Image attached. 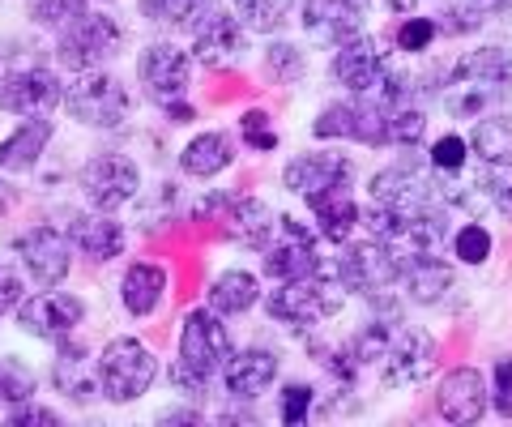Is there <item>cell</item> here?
I'll use <instances>...</instances> for the list:
<instances>
[{
    "label": "cell",
    "mask_w": 512,
    "mask_h": 427,
    "mask_svg": "<svg viewBox=\"0 0 512 427\" xmlns=\"http://www.w3.org/2000/svg\"><path fill=\"white\" fill-rule=\"evenodd\" d=\"M231 334L214 308H197L180 321V355H175L171 381L180 393H205L231 359Z\"/></svg>",
    "instance_id": "1"
},
{
    "label": "cell",
    "mask_w": 512,
    "mask_h": 427,
    "mask_svg": "<svg viewBox=\"0 0 512 427\" xmlns=\"http://www.w3.org/2000/svg\"><path fill=\"white\" fill-rule=\"evenodd\" d=\"M508 90H512V52L508 47H478V52H466L457 60L453 77H448L444 107L448 116L470 120V116H483Z\"/></svg>",
    "instance_id": "2"
},
{
    "label": "cell",
    "mask_w": 512,
    "mask_h": 427,
    "mask_svg": "<svg viewBox=\"0 0 512 427\" xmlns=\"http://www.w3.org/2000/svg\"><path fill=\"white\" fill-rule=\"evenodd\" d=\"M342 304H346V287L338 282V274H329V270H320L312 278L278 282V287L265 295V312L282 325H295V329L320 325L325 316L342 312Z\"/></svg>",
    "instance_id": "3"
},
{
    "label": "cell",
    "mask_w": 512,
    "mask_h": 427,
    "mask_svg": "<svg viewBox=\"0 0 512 427\" xmlns=\"http://www.w3.org/2000/svg\"><path fill=\"white\" fill-rule=\"evenodd\" d=\"M333 274L346 291H355L363 299H380V295H393V287L402 282V252L380 244V240H363V244H350L342 248Z\"/></svg>",
    "instance_id": "4"
},
{
    "label": "cell",
    "mask_w": 512,
    "mask_h": 427,
    "mask_svg": "<svg viewBox=\"0 0 512 427\" xmlns=\"http://www.w3.org/2000/svg\"><path fill=\"white\" fill-rule=\"evenodd\" d=\"M158 363L137 338H111L99 355V393L107 402H137L150 393Z\"/></svg>",
    "instance_id": "5"
},
{
    "label": "cell",
    "mask_w": 512,
    "mask_h": 427,
    "mask_svg": "<svg viewBox=\"0 0 512 427\" xmlns=\"http://www.w3.org/2000/svg\"><path fill=\"white\" fill-rule=\"evenodd\" d=\"M124 39V26L111 18V13H82L73 18L69 26L60 30L56 39V60L73 73H86V69H99L107 56H116V47Z\"/></svg>",
    "instance_id": "6"
},
{
    "label": "cell",
    "mask_w": 512,
    "mask_h": 427,
    "mask_svg": "<svg viewBox=\"0 0 512 427\" xmlns=\"http://www.w3.org/2000/svg\"><path fill=\"white\" fill-rule=\"evenodd\" d=\"M64 112L82 124V129H116L128 116V90L111 73L86 69L64 90Z\"/></svg>",
    "instance_id": "7"
},
{
    "label": "cell",
    "mask_w": 512,
    "mask_h": 427,
    "mask_svg": "<svg viewBox=\"0 0 512 427\" xmlns=\"http://www.w3.org/2000/svg\"><path fill=\"white\" fill-rule=\"evenodd\" d=\"M312 133L320 141L346 137V141H363V146H389V103L367 99V94H359L355 103H329L320 107Z\"/></svg>",
    "instance_id": "8"
},
{
    "label": "cell",
    "mask_w": 512,
    "mask_h": 427,
    "mask_svg": "<svg viewBox=\"0 0 512 427\" xmlns=\"http://www.w3.org/2000/svg\"><path fill=\"white\" fill-rule=\"evenodd\" d=\"M372 201L393 205L406 218L431 214V210H444V184L436 176H427V171L402 163V167H389L380 176H372Z\"/></svg>",
    "instance_id": "9"
},
{
    "label": "cell",
    "mask_w": 512,
    "mask_h": 427,
    "mask_svg": "<svg viewBox=\"0 0 512 427\" xmlns=\"http://www.w3.org/2000/svg\"><path fill=\"white\" fill-rule=\"evenodd\" d=\"M64 103V86L52 69L30 65V69H13L9 77H0V112L9 116H52Z\"/></svg>",
    "instance_id": "10"
},
{
    "label": "cell",
    "mask_w": 512,
    "mask_h": 427,
    "mask_svg": "<svg viewBox=\"0 0 512 427\" xmlns=\"http://www.w3.org/2000/svg\"><path fill=\"white\" fill-rule=\"evenodd\" d=\"M77 184H82V197L94 205V210H120L124 201L137 197L141 188V171L133 158L124 154H99L90 158V163L82 167V176H77Z\"/></svg>",
    "instance_id": "11"
},
{
    "label": "cell",
    "mask_w": 512,
    "mask_h": 427,
    "mask_svg": "<svg viewBox=\"0 0 512 427\" xmlns=\"http://www.w3.org/2000/svg\"><path fill=\"white\" fill-rule=\"evenodd\" d=\"M244 52H248V26L235 13L210 9L192 26V60H201L205 69H235Z\"/></svg>",
    "instance_id": "12"
},
{
    "label": "cell",
    "mask_w": 512,
    "mask_h": 427,
    "mask_svg": "<svg viewBox=\"0 0 512 427\" xmlns=\"http://www.w3.org/2000/svg\"><path fill=\"white\" fill-rule=\"evenodd\" d=\"M436 372V338L423 329H393V342L380 359V376L393 389H414Z\"/></svg>",
    "instance_id": "13"
},
{
    "label": "cell",
    "mask_w": 512,
    "mask_h": 427,
    "mask_svg": "<svg viewBox=\"0 0 512 427\" xmlns=\"http://www.w3.org/2000/svg\"><path fill=\"white\" fill-rule=\"evenodd\" d=\"M265 274L274 282H295V278L320 274L316 231H308L299 218H278V244L269 240V248H265Z\"/></svg>",
    "instance_id": "14"
},
{
    "label": "cell",
    "mask_w": 512,
    "mask_h": 427,
    "mask_svg": "<svg viewBox=\"0 0 512 427\" xmlns=\"http://www.w3.org/2000/svg\"><path fill=\"white\" fill-rule=\"evenodd\" d=\"M86 316V304L77 295H64L56 287H43L39 295H26L18 304V325L26 329L30 338H47L56 342L64 334H73Z\"/></svg>",
    "instance_id": "15"
},
{
    "label": "cell",
    "mask_w": 512,
    "mask_h": 427,
    "mask_svg": "<svg viewBox=\"0 0 512 427\" xmlns=\"http://www.w3.org/2000/svg\"><path fill=\"white\" fill-rule=\"evenodd\" d=\"M13 252L18 261L26 265V274L39 282V287H60L69 278V257H73V244L64 240L60 231L52 227H30L13 240Z\"/></svg>",
    "instance_id": "16"
},
{
    "label": "cell",
    "mask_w": 512,
    "mask_h": 427,
    "mask_svg": "<svg viewBox=\"0 0 512 427\" xmlns=\"http://www.w3.org/2000/svg\"><path fill=\"white\" fill-rule=\"evenodd\" d=\"M137 77H141V86L150 90L154 103H175L188 90L192 56L180 52L175 43H150L146 52L137 56Z\"/></svg>",
    "instance_id": "17"
},
{
    "label": "cell",
    "mask_w": 512,
    "mask_h": 427,
    "mask_svg": "<svg viewBox=\"0 0 512 427\" xmlns=\"http://www.w3.org/2000/svg\"><path fill=\"white\" fill-rule=\"evenodd\" d=\"M52 389L64 393L69 402H90V398H99V363L90 359L86 342H77L73 334L56 338V355H52Z\"/></svg>",
    "instance_id": "18"
},
{
    "label": "cell",
    "mask_w": 512,
    "mask_h": 427,
    "mask_svg": "<svg viewBox=\"0 0 512 427\" xmlns=\"http://www.w3.org/2000/svg\"><path fill=\"white\" fill-rule=\"evenodd\" d=\"M436 406H440V415L448 423H457V427L478 423L491 406V389L483 381V372L478 368H453L436 389Z\"/></svg>",
    "instance_id": "19"
},
{
    "label": "cell",
    "mask_w": 512,
    "mask_h": 427,
    "mask_svg": "<svg viewBox=\"0 0 512 427\" xmlns=\"http://www.w3.org/2000/svg\"><path fill=\"white\" fill-rule=\"evenodd\" d=\"M384 73H389V60H384V52L367 35H350L338 43V56H333L338 86L355 90V94H372L384 82Z\"/></svg>",
    "instance_id": "20"
},
{
    "label": "cell",
    "mask_w": 512,
    "mask_h": 427,
    "mask_svg": "<svg viewBox=\"0 0 512 427\" xmlns=\"http://www.w3.org/2000/svg\"><path fill=\"white\" fill-rule=\"evenodd\" d=\"M367 0H303V30L312 39L342 43L350 35H363Z\"/></svg>",
    "instance_id": "21"
},
{
    "label": "cell",
    "mask_w": 512,
    "mask_h": 427,
    "mask_svg": "<svg viewBox=\"0 0 512 427\" xmlns=\"http://www.w3.org/2000/svg\"><path fill=\"white\" fill-rule=\"evenodd\" d=\"M303 201H308V210L316 218V231L329 244H346L359 231V201L350 193V184H329L320 193H308Z\"/></svg>",
    "instance_id": "22"
},
{
    "label": "cell",
    "mask_w": 512,
    "mask_h": 427,
    "mask_svg": "<svg viewBox=\"0 0 512 427\" xmlns=\"http://www.w3.org/2000/svg\"><path fill=\"white\" fill-rule=\"evenodd\" d=\"M278 381V355L265 351V346H248V351H235L222 368V385H227L231 398L252 402Z\"/></svg>",
    "instance_id": "23"
},
{
    "label": "cell",
    "mask_w": 512,
    "mask_h": 427,
    "mask_svg": "<svg viewBox=\"0 0 512 427\" xmlns=\"http://www.w3.org/2000/svg\"><path fill=\"white\" fill-rule=\"evenodd\" d=\"M69 244L82 252L86 261H116L124 252V223H116L107 210L99 214H77L69 227Z\"/></svg>",
    "instance_id": "24"
},
{
    "label": "cell",
    "mask_w": 512,
    "mask_h": 427,
    "mask_svg": "<svg viewBox=\"0 0 512 427\" xmlns=\"http://www.w3.org/2000/svg\"><path fill=\"white\" fill-rule=\"evenodd\" d=\"M350 176H355V167H350L342 154H299L282 171L286 188L299 197L320 193V188H329V184H350Z\"/></svg>",
    "instance_id": "25"
},
{
    "label": "cell",
    "mask_w": 512,
    "mask_h": 427,
    "mask_svg": "<svg viewBox=\"0 0 512 427\" xmlns=\"http://www.w3.org/2000/svg\"><path fill=\"white\" fill-rule=\"evenodd\" d=\"M52 141V116H26L18 129L0 141V171L5 176H22L39 163V154Z\"/></svg>",
    "instance_id": "26"
},
{
    "label": "cell",
    "mask_w": 512,
    "mask_h": 427,
    "mask_svg": "<svg viewBox=\"0 0 512 427\" xmlns=\"http://www.w3.org/2000/svg\"><path fill=\"white\" fill-rule=\"evenodd\" d=\"M402 287L414 304H440L444 291L453 287V265L440 261L436 252H406L402 257Z\"/></svg>",
    "instance_id": "27"
},
{
    "label": "cell",
    "mask_w": 512,
    "mask_h": 427,
    "mask_svg": "<svg viewBox=\"0 0 512 427\" xmlns=\"http://www.w3.org/2000/svg\"><path fill=\"white\" fill-rule=\"evenodd\" d=\"M231 163H235V137L218 133V129L197 133L180 150V167H184V176H192V180H214L218 171H227Z\"/></svg>",
    "instance_id": "28"
},
{
    "label": "cell",
    "mask_w": 512,
    "mask_h": 427,
    "mask_svg": "<svg viewBox=\"0 0 512 427\" xmlns=\"http://www.w3.org/2000/svg\"><path fill=\"white\" fill-rule=\"evenodd\" d=\"M274 231H278V218L274 210H269L265 201H256V197H239L231 210H227V235L235 244H244V248H269V240H274Z\"/></svg>",
    "instance_id": "29"
},
{
    "label": "cell",
    "mask_w": 512,
    "mask_h": 427,
    "mask_svg": "<svg viewBox=\"0 0 512 427\" xmlns=\"http://www.w3.org/2000/svg\"><path fill=\"white\" fill-rule=\"evenodd\" d=\"M167 295V270L154 261H137L124 270V282H120V299L124 308L133 316H150Z\"/></svg>",
    "instance_id": "30"
},
{
    "label": "cell",
    "mask_w": 512,
    "mask_h": 427,
    "mask_svg": "<svg viewBox=\"0 0 512 427\" xmlns=\"http://www.w3.org/2000/svg\"><path fill=\"white\" fill-rule=\"evenodd\" d=\"M470 150L483 158L487 167L495 171H508L512 167V116H495V112H483L470 133Z\"/></svg>",
    "instance_id": "31"
},
{
    "label": "cell",
    "mask_w": 512,
    "mask_h": 427,
    "mask_svg": "<svg viewBox=\"0 0 512 427\" xmlns=\"http://www.w3.org/2000/svg\"><path fill=\"white\" fill-rule=\"evenodd\" d=\"M205 299H210V308L218 316H239V312H248L256 299H261V282H256V274H248V270H222L210 282Z\"/></svg>",
    "instance_id": "32"
},
{
    "label": "cell",
    "mask_w": 512,
    "mask_h": 427,
    "mask_svg": "<svg viewBox=\"0 0 512 427\" xmlns=\"http://www.w3.org/2000/svg\"><path fill=\"white\" fill-rule=\"evenodd\" d=\"M214 0H141V13L158 26H171V30H188L201 22V13H210Z\"/></svg>",
    "instance_id": "33"
},
{
    "label": "cell",
    "mask_w": 512,
    "mask_h": 427,
    "mask_svg": "<svg viewBox=\"0 0 512 427\" xmlns=\"http://www.w3.org/2000/svg\"><path fill=\"white\" fill-rule=\"evenodd\" d=\"M291 5L295 0H235L239 18H244V26L256 30V35H274V30L291 18Z\"/></svg>",
    "instance_id": "34"
},
{
    "label": "cell",
    "mask_w": 512,
    "mask_h": 427,
    "mask_svg": "<svg viewBox=\"0 0 512 427\" xmlns=\"http://www.w3.org/2000/svg\"><path fill=\"white\" fill-rule=\"evenodd\" d=\"M423 137H427L423 107H414L410 99L389 103V141H393V146H419Z\"/></svg>",
    "instance_id": "35"
},
{
    "label": "cell",
    "mask_w": 512,
    "mask_h": 427,
    "mask_svg": "<svg viewBox=\"0 0 512 427\" xmlns=\"http://www.w3.org/2000/svg\"><path fill=\"white\" fill-rule=\"evenodd\" d=\"M35 393V372L26 368L18 359H0V406H18V402H30Z\"/></svg>",
    "instance_id": "36"
},
{
    "label": "cell",
    "mask_w": 512,
    "mask_h": 427,
    "mask_svg": "<svg viewBox=\"0 0 512 427\" xmlns=\"http://www.w3.org/2000/svg\"><path fill=\"white\" fill-rule=\"evenodd\" d=\"M303 69H308V65H303V52H299L295 43H269V52H265V73L274 77V82L291 86V82H299V77H303Z\"/></svg>",
    "instance_id": "37"
},
{
    "label": "cell",
    "mask_w": 512,
    "mask_h": 427,
    "mask_svg": "<svg viewBox=\"0 0 512 427\" xmlns=\"http://www.w3.org/2000/svg\"><path fill=\"white\" fill-rule=\"evenodd\" d=\"M453 257L461 265H483L491 257V231L483 223H466L453 235Z\"/></svg>",
    "instance_id": "38"
},
{
    "label": "cell",
    "mask_w": 512,
    "mask_h": 427,
    "mask_svg": "<svg viewBox=\"0 0 512 427\" xmlns=\"http://www.w3.org/2000/svg\"><path fill=\"white\" fill-rule=\"evenodd\" d=\"M389 342H393V325L389 321H372V325H363L359 334H355L350 351H355L359 368H363V363H380L384 351H389Z\"/></svg>",
    "instance_id": "39"
},
{
    "label": "cell",
    "mask_w": 512,
    "mask_h": 427,
    "mask_svg": "<svg viewBox=\"0 0 512 427\" xmlns=\"http://www.w3.org/2000/svg\"><path fill=\"white\" fill-rule=\"evenodd\" d=\"M86 13V0H30V18L39 26H69Z\"/></svg>",
    "instance_id": "40"
},
{
    "label": "cell",
    "mask_w": 512,
    "mask_h": 427,
    "mask_svg": "<svg viewBox=\"0 0 512 427\" xmlns=\"http://www.w3.org/2000/svg\"><path fill=\"white\" fill-rule=\"evenodd\" d=\"M466 158H470V141L457 133H444V137H436V146H431V167L436 171H461Z\"/></svg>",
    "instance_id": "41"
},
{
    "label": "cell",
    "mask_w": 512,
    "mask_h": 427,
    "mask_svg": "<svg viewBox=\"0 0 512 427\" xmlns=\"http://www.w3.org/2000/svg\"><path fill=\"white\" fill-rule=\"evenodd\" d=\"M308 410H312V389L308 385H286L282 389L278 415H282L286 427H303V423H308Z\"/></svg>",
    "instance_id": "42"
},
{
    "label": "cell",
    "mask_w": 512,
    "mask_h": 427,
    "mask_svg": "<svg viewBox=\"0 0 512 427\" xmlns=\"http://www.w3.org/2000/svg\"><path fill=\"white\" fill-rule=\"evenodd\" d=\"M436 30H440V22H431V18H406L402 26H397V47L402 52H427V43L436 39Z\"/></svg>",
    "instance_id": "43"
},
{
    "label": "cell",
    "mask_w": 512,
    "mask_h": 427,
    "mask_svg": "<svg viewBox=\"0 0 512 427\" xmlns=\"http://www.w3.org/2000/svg\"><path fill=\"white\" fill-rule=\"evenodd\" d=\"M239 133H244V141L252 150H274L278 146V133H274V124H269L265 112H244V120H239Z\"/></svg>",
    "instance_id": "44"
},
{
    "label": "cell",
    "mask_w": 512,
    "mask_h": 427,
    "mask_svg": "<svg viewBox=\"0 0 512 427\" xmlns=\"http://www.w3.org/2000/svg\"><path fill=\"white\" fill-rule=\"evenodd\" d=\"M491 406L500 410V415H512V355L504 359H495V368H491Z\"/></svg>",
    "instance_id": "45"
},
{
    "label": "cell",
    "mask_w": 512,
    "mask_h": 427,
    "mask_svg": "<svg viewBox=\"0 0 512 427\" xmlns=\"http://www.w3.org/2000/svg\"><path fill=\"white\" fill-rule=\"evenodd\" d=\"M474 188L487 197V205H491L495 214H504L508 223H512V180H504V176H491V180H478Z\"/></svg>",
    "instance_id": "46"
},
{
    "label": "cell",
    "mask_w": 512,
    "mask_h": 427,
    "mask_svg": "<svg viewBox=\"0 0 512 427\" xmlns=\"http://www.w3.org/2000/svg\"><path fill=\"white\" fill-rule=\"evenodd\" d=\"M26 299V287H22V274L13 270L9 261H0V316L13 312Z\"/></svg>",
    "instance_id": "47"
},
{
    "label": "cell",
    "mask_w": 512,
    "mask_h": 427,
    "mask_svg": "<svg viewBox=\"0 0 512 427\" xmlns=\"http://www.w3.org/2000/svg\"><path fill=\"white\" fill-rule=\"evenodd\" d=\"M56 410L47 406H30V402H18L9 406V427H56Z\"/></svg>",
    "instance_id": "48"
},
{
    "label": "cell",
    "mask_w": 512,
    "mask_h": 427,
    "mask_svg": "<svg viewBox=\"0 0 512 427\" xmlns=\"http://www.w3.org/2000/svg\"><path fill=\"white\" fill-rule=\"evenodd\" d=\"M470 5L487 18V13H508V9H512V0H470Z\"/></svg>",
    "instance_id": "49"
},
{
    "label": "cell",
    "mask_w": 512,
    "mask_h": 427,
    "mask_svg": "<svg viewBox=\"0 0 512 427\" xmlns=\"http://www.w3.org/2000/svg\"><path fill=\"white\" fill-rule=\"evenodd\" d=\"M384 5H389L393 13H410L414 5H419V0H384Z\"/></svg>",
    "instance_id": "50"
},
{
    "label": "cell",
    "mask_w": 512,
    "mask_h": 427,
    "mask_svg": "<svg viewBox=\"0 0 512 427\" xmlns=\"http://www.w3.org/2000/svg\"><path fill=\"white\" fill-rule=\"evenodd\" d=\"M9 205H13V188H5V184H0V214H5Z\"/></svg>",
    "instance_id": "51"
}]
</instances>
